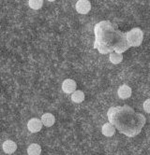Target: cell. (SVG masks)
<instances>
[{"mask_svg":"<svg viewBox=\"0 0 150 155\" xmlns=\"http://www.w3.org/2000/svg\"><path fill=\"white\" fill-rule=\"evenodd\" d=\"M111 124L118 128L120 132L129 137L139 134L145 124V118L139 113H135L130 107H117L108 112Z\"/></svg>","mask_w":150,"mask_h":155,"instance_id":"6da1fadb","label":"cell"},{"mask_svg":"<svg viewBox=\"0 0 150 155\" xmlns=\"http://www.w3.org/2000/svg\"><path fill=\"white\" fill-rule=\"evenodd\" d=\"M42 124L41 120L38 118H32L28 120L27 123V129L31 133H38L41 130Z\"/></svg>","mask_w":150,"mask_h":155,"instance_id":"277c9868","label":"cell"},{"mask_svg":"<svg viewBox=\"0 0 150 155\" xmlns=\"http://www.w3.org/2000/svg\"><path fill=\"white\" fill-rule=\"evenodd\" d=\"M75 8L80 14H87L91 9V3L89 0H78Z\"/></svg>","mask_w":150,"mask_h":155,"instance_id":"3957f363","label":"cell"},{"mask_svg":"<svg viewBox=\"0 0 150 155\" xmlns=\"http://www.w3.org/2000/svg\"><path fill=\"white\" fill-rule=\"evenodd\" d=\"M3 150L7 154H12L17 150V144L12 140H6L2 145Z\"/></svg>","mask_w":150,"mask_h":155,"instance_id":"52a82bcc","label":"cell"},{"mask_svg":"<svg viewBox=\"0 0 150 155\" xmlns=\"http://www.w3.org/2000/svg\"><path fill=\"white\" fill-rule=\"evenodd\" d=\"M49 2H54V1H55V0H48Z\"/></svg>","mask_w":150,"mask_h":155,"instance_id":"9a60e30c","label":"cell"},{"mask_svg":"<svg viewBox=\"0 0 150 155\" xmlns=\"http://www.w3.org/2000/svg\"><path fill=\"white\" fill-rule=\"evenodd\" d=\"M40 120H41L42 125H44L46 127H51L55 123V118L52 113H44L41 116Z\"/></svg>","mask_w":150,"mask_h":155,"instance_id":"ba28073f","label":"cell"},{"mask_svg":"<svg viewBox=\"0 0 150 155\" xmlns=\"http://www.w3.org/2000/svg\"><path fill=\"white\" fill-rule=\"evenodd\" d=\"M149 105H150V99H146L144 103V109L146 113L150 112V109H149Z\"/></svg>","mask_w":150,"mask_h":155,"instance_id":"5bb4252c","label":"cell"},{"mask_svg":"<svg viewBox=\"0 0 150 155\" xmlns=\"http://www.w3.org/2000/svg\"><path fill=\"white\" fill-rule=\"evenodd\" d=\"M115 131H117V128H115L111 123H107L105 124H103L102 128H101L102 135L107 137H113L115 134Z\"/></svg>","mask_w":150,"mask_h":155,"instance_id":"9c48e42d","label":"cell"},{"mask_svg":"<svg viewBox=\"0 0 150 155\" xmlns=\"http://www.w3.org/2000/svg\"><path fill=\"white\" fill-rule=\"evenodd\" d=\"M110 62L113 64H118L123 61V55L120 52H112L109 56Z\"/></svg>","mask_w":150,"mask_h":155,"instance_id":"7c38bea8","label":"cell"},{"mask_svg":"<svg viewBox=\"0 0 150 155\" xmlns=\"http://www.w3.org/2000/svg\"><path fill=\"white\" fill-rule=\"evenodd\" d=\"M28 6L34 10H38L43 6V0H28Z\"/></svg>","mask_w":150,"mask_h":155,"instance_id":"4fadbf2b","label":"cell"},{"mask_svg":"<svg viewBox=\"0 0 150 155\" xmlns=\"http://www.w3.org/2000/svg\"><path fill=\"white\" fill-rule=\"evenodd\" d=\"M72 100L74 103H82L85 100V94L83 91L81 90H75L72 94Z\"/></svg>","mask_w":150,"mask_h":155,"instance_id":"30bf717a","label":"cell"},{"mask_svg":"<svg viewBox=\"0 0 150 155\" xmlns=\"http://www.w3.org/2000/svg\"><path fill=\"white\" fill-rule=\"evenodd\" d=\"M77 84L75 81L72 79H67L63 81L62 83V90L65 94H72L76 90Z\"/></svg>","mask_w":150,"mask_h":155,"instance_id":"5b68a950","label":"cell"},{"mask_svg":"<svg viewBox=\"0 0 150 155\" xmlns=\"http://www.w3.org/2000/svg\"><path fill=\"white\" fill-rule=\"evenodd\" d=\"M41 153V147L39 144L33 143L27 148V154L28 155H40Z\"/></svg>","mask_w":150,"mask_h":155,"instance_id":"8fae6325","label":"cell"},{"mask_svg":"<svg viewBox=\"0 0 150 155\" xmlns=\"http://www.w3.org/2000/svg\"><path fill=\"white\" fill-rule=\"evenodd\" d=\"M131 94H132L131 88L126 84L121 85L117 90V94L121 99H128L129 97H131Z\"/></svg>","mask_w":150,"mask_h":155,"instance_id":"8992f818","label":"cell"},{"mask_svg":"<svg viewBox=\"0 0 150 155\" xmlns=\"http://www.w3.org/2000/svg\"><path fill=\"white\" fill-rule=\"evenodd\" d=\"M126 40L128 42L129 47L140 46L144 40L143 31L140 28H133L129 31L126 35Z\"/></svg>","mask_w":150,"mask_h":155,"instance_id":"7a4b0ae2","label":"cell"}]
</instances>
